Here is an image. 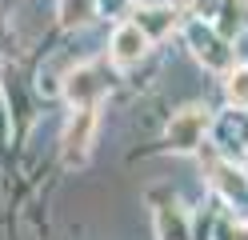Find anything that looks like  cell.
<instances>
[{
  "label": "cell",
  "instance_id": "obj_7",
  "mask_svg": "<svg viewBox=\"0 0 248 240\" xmlns=\"http://www.w3.org/2000/svg\"><path fill=\"white\" fill-rule=\"evenodd\" d=\"M136 24H140L152 40L164 36V32H172V24H176L172 0H160V4H140V8H136Z\"/></svg>",
  "mask_w": 248,
  "mask_h": 240
},
{
  "label": "cell",
  "instance_id": "obj_1",
  "mask_svg": "<svg viewBox=\"0 0 248 240\" xmlns=\"http://www.w3.org/2000/svg\"><path fill=\"white\" fill-rule=\"evenodd\" d=\"M184 36H188L192 56L204 64V68H212V72H228V68H232V48H228V40H224L212 24H204V20H188Z\"/></svg>",
  "mask_w": 248,
  "mask_h": 240
},
{
  "label": "cell",
  "instance_id": "obj_9",
  "mask_svg": "<svg viewBox=\"0 0 248 240\" xmlns=\"http://www.w3.org/2000/svg\"><path fill=\"white\" fill-rule=\"evenodd\" d=\"M96 4L100 0H56V16L64 28H80L96 16Z\"/></svg>",
  "mask_w": 248,
  "mask_h": 240
},
{
  "label": "cell",
  "instance_id": "obj_3",
  "mask_svg": "<svg viewBox=\"0 0 248 240\" xmlns=\"http://www.w3.org/2000/svg\"><path fill=\"white\" fill-rule=\"evenodd\" d=\"M108 92V76L100 64H80L72 68L68 80H64V96L76 104V108H96V100Z\"/></svg>",
  "mask_w": 248,
  "mask_h": 240
},
{
  "label": "cell",
  "instance_id": "obj_10",
  "mask_svg": "<svg viewBox=\"0 0 248 240\" xmlns=\"http://www.w3.org/2000/svg\"><path fill=\"white\" fill-rule=\"evenodd\" d=\"M224 96L232 108H248V68H228V80H224Z\"/></svg>",
  "mask_w": 248,
  "mask_h": 240
},
{
  "label": "cell",
  "instance_id": "obj_6",
  "mask_svg": "<svg viewBox=\"0 0 248 240\" xmlns=\"http://www.w3.org/2000/svg\"><path fill=\"white\" fill-rule=\"evenodd\" d=\"M152 224H156V240H192V220L180 204H160Z\"/></svg>",
  "mask_w": 248,
  "mask_h": 240
},
{
  "label": "cell",
  "instance_id": "obj_8",
  "mask_svg": "<svg viewBox=\"0 0 248 240\" xmlns=\"http://www.w3.org/2000/svg\"><path fill=\"white\" fill-rule=\"evenodd\" d=\"M212 184H216V192H220L228 204H248V172H236L228 164H216Z\"/></svg>",
  "mask_w": 248,
  "mask_h": 240
},
{
  "label": "cell",
  "instance_id": "obj_12",
  "mask_svg": "<svg viewBox=\"0 0 248 240\" xmlns=\"http://www.w3.org/2000/svg\"><path fill=\"white\" fill-rule=\"evenodd\" d=\"M244 172H248V168H244Z\"/></svg>",
  "mask_w": 248,
  "mask_h": 240
},
{
  "label": "cell",
  "instance_id": "obj_2",
  "mask_svg": "<svg viewBox=\"0 0 248 240\" xmlns=\"http://www.w3.org/2000/svg\"><path fill=\"white\" fill-rule=\"evenodd\" d=\"M208 132V112L200 108V104H188V108H180L172 120H168V148L172 152H196L200 148V140H204Z\"/></svg>",
  "mask_w": 248,
  "mask_h": 240
},
{
  "label": "cell",
  "instance_id": "obj_4",
  "mask_svg": "<svg viewBox=\"0 0 248 240\" xmlns=\"http://www.w3.org/2000/svg\"><path fill=\"white\" fill-rule=\"evenodd\" d=\"M92 136H96V108H76V112H72V120L64 124V136H60V144H64V160H68V164H80V160L88 156Z\"/></svg>",
  "mask_w": 248,
  "mask_h": 240
},
{
  "label": "cell",
  "instance_id": "obj_11",
  "mask_svg": "<svg viewBox=\"0 0 248 240\" xmlns=\"http://www.w3.org/2000/svg\"><path fill=\"white\" fill-rule=\"evenodd\" d=\"M236 240H248V228H240V232H236Z\"/></svg>",
  "mask_w": 248,
  "mask_h": 240
},
{
  "label": "cell",
  "instance_id": "obj_5",
  "mask_svg": "<svg viewBox=\"0 0 248 240\" xmlns=\"http://www.w3.org/2000/svg\"><path fill=\"white\" fill-rule=\"evenodd\" d=\"M148 40H152V36H148L136 20L120 24V28L112 32V60H116V64H136V60H144Z\"/></svg>",
  "mask_w": 248,
  "mask_h": 240
}]
</instances>
